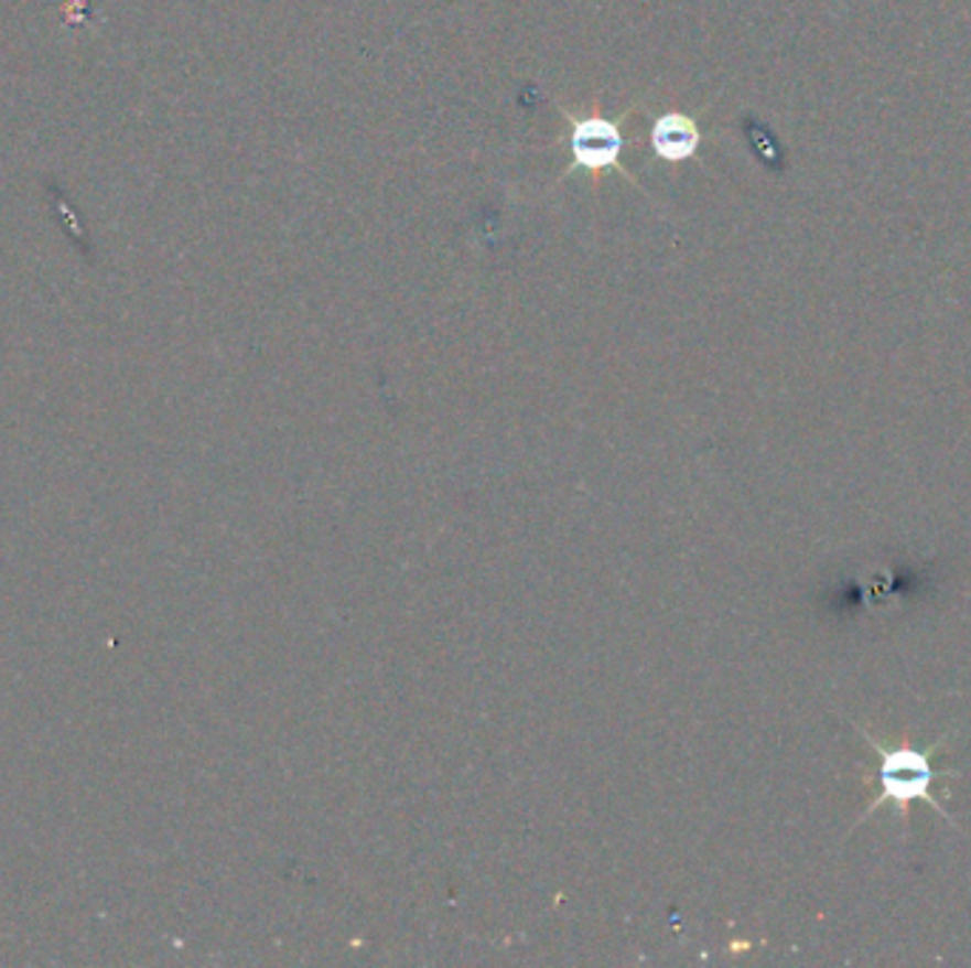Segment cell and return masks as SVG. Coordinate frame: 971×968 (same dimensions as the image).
<instances>
[{"label": "cell", "mask_w": 971, "mask_h": 968, "mask_svg": "<svg viewBox=\"0 0 971 968\" xmlns=\"http://www.w3.org/2000/svg\"><path fill=\"white\" fill-rule=\"evenodd\" d=\"M850 724L857 730V733L864 735L866 742H870V747L875 750L877 755L875 770H872V773H864V782L875 789V798L866 804L864 813L857 815V824L866 821V818H870L872 813H877L884 804H889V807L895 809V815H898L900 821L909 824L911 807H915V804H929L935 813L943 815L946 821L954 824V827L960 829V824L954 821V815H951L949 809H943V804H940L938 798H935V793H931V787L938 782H951V778L971 775L963 773V770L935 767V755L943 750V744L949 742L951 733L938 739L931 747H918V744H911L909 739H904V742L898 744L881 742L877 735H872L870 730L861 728L857 721L850 719ZM960 832H963V829H960Z\"/></svg>", "instance_id": "cell-1"}, {"label": "cell", "mask_w": 971, "mask_h": 968, "mask_svg": "<svg viewBox=\"0 0 971 968\" xmlns=\"http://www.w3.org/2000/svg\"><path fill=\"white\" fill-rule=\"evenodd\" d=\"M571 148H574L576 165L596 171V168L614 165L623 151V135L614 122L603 120V117H585V120L574 122Z\"/></svg>", "instance_id": "cell-2"}, {"label": "cell", "mask_w": 971, "mask_h": 968, "mask_svg": "<svg viewBox=\"0 0 971 968\" xmlns=\"http://www.w3.org/2000/svg\"><path fill=\"white\" fill-rule=\"evenodd\" d=\"M650 142L662 160L679 162L697 154L699 148V128L697 122L684 117V114H665L654 122Z\"/></svg>", "instance_id": "cell-3"}]
</instances>
